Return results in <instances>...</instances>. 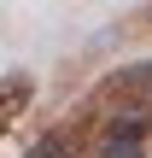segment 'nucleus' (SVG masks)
Instances as JSON below:
<instances>
[{
  "instance_id": "4",
  "label": "nucleus",
  "mask_w": 152,
  "mask_h": 158,
  "mask_svg": "<svg viewBox=\"0 0 152 158\" xmlns=\"http://www.w3.org/2000/svg\"><path fill=\"white\" fill-rule=\"evenodd\" d=\"M141 76H146V94H152V64H141Z\"/></svg>"
},
{
  "instance_id": "3",
  "label": "nucleus",
  "mask_w": 152,
  "mask_h": 158,
  "mask_svg": "<svg viewBox=\"0 0 152 158\" xmlns=\"http://www.w3.org/2000/svg\"><path fill=\"white\" fill-rule=\"evenodd\" d=\"M23 158H76V135H64V129H47V135H41V141H35Z\"/></svg>"
},
{
  "instance_id": "1",
  "label": "nucleus",
  "mask_w": 152,
  "mask_h": 158,
  "mask_svg": "<svg viewBox=\"0 0 152 158\" xmlns=\"http://www.w3.org/2000/svg\"><path fill=\"white\" fill-rule=\"evenodd\" d=\"M152 152V117L146 111H117L100 129V158H146Z\"/></svg>"
},
{
  "instance_id": "2",
  "label": "nucleus",
  "mask_w": 152,
  "mask_h": 158,
  "mask_svg": "<svg viewBox=\"0 0 152 158\" xmlns=\"http://www.w3.org/2000/svg\"><path fill=\"white\" fill-rule=\"evenodd\" d=\"M29 94H35V82H29L23 70H6V94H0V117L12 123V117H18V111L29 106Z\"/></svg>"
},
{
  "instance_id": "5",
  "label": "nucleus",
  "mask_w": 152,
  "mask_h": 158,
  "mask_svg": "<svg viewBox=\"0 0 152 158\" xmlns=\"http://www.w3.org/2000/svg\"><path fill=\"white\" fill-rule=\"evenodd\" d=\"M146 18H152V12H146Z\"/></svg>"
}]
</instances>
